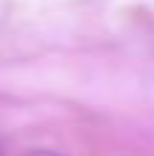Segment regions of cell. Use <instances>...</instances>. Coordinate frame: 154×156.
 I'll use <instances>...</instances> for the list:
<instances>
[{
    "mask_svg": "<svg viewBox=\"0 0 154 156\" xmlns=\"http://www.w3.org/2000/svg\"><path fill=\"white\" fill-rule=\"evenodd\" d=\"M26 156H58V153H52V151H32V153H26Z\"/></svg>",
    "mask_w": 154,
    "mask_h": 156,
    "instance_id": "1",
    "label": "cell"
}]
</instances>
